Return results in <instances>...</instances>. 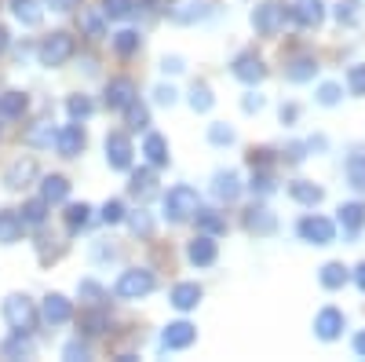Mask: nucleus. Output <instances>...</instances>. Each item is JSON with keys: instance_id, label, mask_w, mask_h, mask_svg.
Returning <instances> with one entry per match:
<instances>
[{"instance_id": "obj_22", "label": "nucleus", "mask_w": 365, "mask_h": 362, "mask_svg": "<svg viewBox=\"0 0 365 362\" xmlns=\"http://www.w3.org/2000/svg\"><path fill=\"white\" fill-rule=\"evenodd\" d=\"M143 158L150 161V169H168L172 154H168V139L161 132H146L143 139Z\"/></svg>"}, {"instance_id": "obj_29", "label": "nucleus", "mask_w": 365, "mask_h": 362, "mask_svg": "<svg viewBox=\"0 0 365 362\" xmlns=\"http://www.w3.org/2000/svg\"><path fill=\"white\" fill-rule=\"evenodd\" d=\"M194 223H197L201 234H212V238L227 234V216L220 213V208H197V213H194Z\"/></svg>"}, {"instance_id": "obj_12", "label": "nucleus", "mask_w": 365, "mask_h": 362, "mask_svg": "<svg viewBox=\"0 0 365 362\" xmlns=\"http://www.w3.org/2000/svg\"><path fill=\"white\" fill-rule=\"evenodd\" d=\"M135 96H139V88H135L132 77H110V81H106V92H103V103H106L110 110H125Z\"/></svg>"}, {"instance_id": "obj_54", "label": "nucleus", "mask_w": 365, "mask_h": 362, "mask_svg": "<svg viewBox=\"0 0 365 362\" xmlns=\"http://www.w3.org/2000/svg\"><path fill=\"white\" fill-rule=\"evenodd\" d=\"M285 161H289V165L307 161V143H289V146H285Z\"/></svg>"}, {"instance_id": "obj_61", "label": "nucleus", "mask_w": 365, "mask_h": 362, "mask_svg": "<svg viewBox=\"0 0 365 362\" xmlns=\"http://www.w3.org/2000/svg\"><path fill=\"white\" fill-rule=\"evenodd\" d=\"M351 348H354V355H358V358H365V329H361V333H354Z\"/></svg>"}, {"instance_id": "obj_37", "label": "nucleus", "mask_w": 365, "mask_h": 362, "mask_svg": "<svg viewBox=\"0 0 365 362\" xmlns=\"http://www.w3.org/2000/svg\"><path fill=\"white\" fill-rule=\"evenodd\" d=\"M110 41H113V51H117L120 59H132V55L143 48V37L135 34V29H120V34H113Z\"/></svg>"}, {"instance_id": "obj_35", "label": "nucleus", "mask_w": 365, "mask_h": 362, "mask_svg": "<svg viewBox=\"0 0 365 362\" xmlns=\"http://www.w3.org/2000/svg\"><path fill=\"white\" fill-rule=\"evenodd\" d=\"M48 201L44 198H29V201H22V208H19V216H22V223L26 227H41L44 220H48Z\"/></svg>"}, {"instance_id": "obj_26", "label": "nucleus", "mask_w": 365, "mask_h": 362, "mask_svg": "<svg viewBox=\"0 0 365 362\" xmlns=\"http://www.w3.org/2000/svg\"><path fill=\"white\" fill-rule=\"evenodd\" d=\"M26 234V223L15 208H0V246H15Z\"/></svg>"}, {"instance_id": "obj_3", "label": "nucleus", "mask_w": 365, "mask_h": 362, "mask_svg": "<svg viewBox=\"0 0 365 362\" xmlns=\"http://www.w3.org/2000/svg\"><path fill=\"white\" fill-rule=\"evenodd\" d=\"M73 55H77V41L66 34V29H55V34H48V37L37 44V63L48 66V70L66 66Z\"/></svg>"}, {"instance_id": "obj_40", "label": "nucleus", "mask_w": 365, "mask_h": 362, "mask_svg": "<svg viewBox=\"0 0 365 362\" xmlns=\"http://www.w3.org/2000/svg\"><path fill=\"white\" fill-rule=\"evenodd\" d=\"M212 106H216L212 88H208L205 81H194V84H190V110H194V114H208Z\"/></svg>"}, {"instance_id": "obj_10", "label": "nucleus", "mask_w": 365, "mask_h": 362, "mask_svg": "<svg viewBox=\"0 0 365 362\" xmlns=\"http://www.w3.org/2000/svg\"><path fill=\"white\" fill-rule=\"evenodd\" d=\"M230 74H234L241 84H252V88H256V84L267 77V66H263V59H259L256 51H241V55H234Z\"/></svg>"}, {"instance_id": "obj_56", "label": "nucleus", "mask_w": 365, "mask_h": 362, "mask_svg": "<svg viewBox=\"0 0 365 362\" xmlns=\"http://www.w3.org/2000/svg\"><path fill=\"white\" fill-rule=\"evenodd\" d=\"M278 117H282V125H296V121H299V106L296 103H282Z\"/></svg>"}, {"instance_id": "obj_9", "label": "nucleus", "mask_w": 365, "mask_h": 362, "mask_svg": "<svg viewBox=\"0 0 365 362\" xmlns=\"http://www.w3.org/2000/svg\"><path fill=\"white\" fill-rule=\"evenodd\" d=\"M84 146H88V136L81 129V121H70V125L55 129V150H58V158H77V154H84Z\"/></svg>"}, {"instance_id": "obj_51", "label": "nucleus", "mask_w": 365, "mask_h": 362, "mask_svg": "<svg viewBox=\"0 0 365 362\" xmlns=\"http://www.w3.org/2000/svg\"><path fill=\"white\" fill-rule=\"evenodd\" d=\"M340 96H344V88H340V84H332V81H325V84L318 88V103H322V106H336Z\"/></svg>"}, {"instance_id": "obj_53", "label": "nucleus", "mask_w": 365, "mask_h": 362, "mask_svg": "<svg viewBox=\"0 0 365 362\" xmlns=\"http://www.w3.org/2000/svg\"><path fill=\"white\" fill-rule=\"evenodd\" d=\"M347 88H351L354 96H365V63H358V66L347 70Z\"/></svg>"}, {"instance_id": "obj_13", "label": "nucleus", "mask_w": 365, "mask_h": 362, "mask_svg": "<svg viewBox=\"0 0 365 362\" xmlns=\"http://www.w3.org/2000/svg\"><path fill=\"white\" fill-rule=\"evenodd\" d=\"M347 329V318H344V311L340 308H322L318 315H314V337L318 341H336L340 333Z\"/></svg>"}, {"instance_id": "obj_11", "label": "nucleus", "mask_w": 365, "mask_h": 362, "mask_svg": "<svg viewBox=\"0 0 365 362\" xmlns=\"http://www.w3.org/2000/svg\"><path fill=\"white\" fill-rule=\"evenodd\" d=\"M77 326H81V337H103V333H110V326H113V318H110V311L103 308V304H88L84 311H81V318H77Z\"/></svg>"}, {"instance_id": "obj_62", "label": "nucleus", "mask_w": 365, "mask_h": 362, "mask_svg": "<svg viewBox=\"0 0 365 362\" xmlns=\"http://www.w3.org/2000/svg\"><path fill=\"white\" fill-rule=\"evenodd\" d=\"M354 286H358V289L365 293V260H361V263L354 267Z\"/></svg>"}, {"instance_id": "obj_16", "label": "nucleus", "mask_w": 365, "mask_h": 362, "mask_svg": "<svg viewBox=\"0 0 365 362\" xmlns=\"http://www.w3.org/2000/svg\"><path fill=\"white\" fill-rule=\"evenodd\" d=\"M41 318L48 326H66L73 318V300L63 296V293H48L44 296V304H41Z\"/></svg>"}, {"instance_id": "obj_49", "label": "nucleus", "mask_w": 365, "mask_h": 362, "mask_svg": "<svg viewBox=\"0 0 365 362\" xmlns=\"http://www.w3.org/2000/svg\"><path fill=\"white\" fill-rule=\"evenodd\" d=\"M237 136H234V129L230 125H223V121H216V125H208V143L212 146H230Z\"/></svg>"}, {"instance_id": "obj_42", "label": "nucleus", "mask_w": 365, "mask_h": 362, "mask_svg": "<svg viewBox=\"0 0 365 362\" xmlns=\"http://www.w3.org/2000/svg\"><path fill=\"white\" fill-rule=\"evenodd\" d=\"M249 191H252L256 198H267V194L278 191V179H274V169H252V183H249Z\"/></svg>"}, {"instance_id": "obj_36", "label": "nucleus", "mask_w": 365, "mask_h": 362, "mask_svg": "<svg viewBox=\"0 0 365 362\" xmlns=\"http://www.w3.org/2000/svg\"><path fill=\"white\" fill-rule=\"evenodd\" d=\"M332 15H336V22H340L344 29L361 26V0H340V4L332 8Z\"/></svg>"}, {"instance_id": "obj_45", "label": "nucleus", "mask_w": 365, "mask_h": 362, "mask_svg": "<svg viewBox=\"0 0 365 362\" xmlns=\"http://www.w3.org/2000/svg\"><path fill=\"white\" fill-rule=\"evenodd\" d=\"M77 296L84 300V304H103V300H106L110 293H106L96 278H81V282H77Z\"/></svg>"}, {"instance_id": "obj_4", "label": "nucleus", "mask_w": 365, "mask_h": 362, "mask_svg": "<svg viewBox=\"0 0 365 362\" xmlns=\"http://www.w3.org/2000/svg\"><path fill=\"white\" fill-rule=\"evenodd\" d=\"M154 289H158V275L150 267H128V271H120V278L113 282L117 300H143Z\"/></svg>"}, {"instance_id": "obj_58", "label": "nucleus", "mask_w": 365, "mask_h": 362, "mask_svg": "<svg viewBox=\"0 0 365 362\" xmlns=\"http://www.w3.org/2000/svg\"><path fill=\"white\" fill-rule=\"evenodd\" d=\"M241 110H245V114H259V110H263V96L249 92L245 99H241Z\"/></svg>"}, {"instance_id": "obj_47", "label": "nucleus", "mask_w": 365, "mask_h": 362, "mask_svg": "<svg viewBox=\"0 0 365 362\" xmlns=\"http://www.w3.org/2000/svg\"><path fill=\"white\" fill-rule=\"evenodd\" d=\"M66 114H70V121H88L91 114H96V103H91L88 96H70L66 99Z\"/></svg>"}, {"instance_id": "obj_63", "label": "nucleus", "mask_w": 365, "mask_h": 362, "mask_svg": "<svg viewBox=\"0 0 365 362\" xmlns=\"http://www.w3.org/2000/svg\"><path fill=\"white\" fill-rule=\"evenodd\" d=\"M8 48H11V34H8V29H4V26H0V55H4Z\"/></svg>"}, {"instance_id": "obj_7", "label": "nucleus", "mask_w": 365, "mask_h": 362, "mask_svg": "<svg viewBox=\"0 0 365 362\" xmlns=\"http://www.w3.org/2000/svg\"><path fill=\"white\" fill-rule=\"evenodd\" d=\"M194 341H197V326L187 322V318H179V322H168V326L161 329L158 348H161V351H187Z\"/></svg>"}, {"instance_id": "obj_25", "label": "nucleus", "mask_w": 365, "mask_h": 362, "mask_svg": "<svg viewBox=\"0 0 365 362\" xmlns=\"http://www.w3.org/2000/svg\"><path fill=\"white\" fill-rule=\"evenodd\" d=\"M318 70H322V66H318L314 55H296V59H289V63H285V81H292V84L314 81Z\"/></svg>"}, {"instance_id": "obj_15", "label": "nucleus", "mask_w": 365, "mask_h": 362, "mask_svg": "<svg viewBox=\"0 0 365 362\" xmlns=\"http://www.w3.org/2000/svg\"><path fill=\"white\" fill-rule=\"evenodd\" d=\"M187 260H190L194 267H212V263L220 260V246H216V238L197 231V238H190V241H187Z\"/></svg>"}, {"instance_id": "obj_52", "label": "nucleus", "mask_w": 365, "mask_h": 362, "mask_svg": "<svg viewBox=\"0 0 365 362\" xmlns=\"http://www.w3.org/2000/svg\"><path fill=\"white\" fill-rule=\"evenodd\" d=\"M245 161H249V169H270V165H274V150H267V146L256 150V146H252Z\"/></svg>"}, {"instance_id": "obj_30", "label": "nucleus", "mask_w": 365, "mask_h": 362, "mask_svg": "<svg viewBox=\"0 0 365 362\" xmlns=\"http://www.w3.org/2000/svg\"><path fill=\"white\" fill-rule=\"evenodd\" d=\"M318 282H322V289L336 293V289H344V286L351 282V271H347L340 260H332V263H325V267L318 271Z\"/></svg>"}, {"instance_id": "obj_32", "label": "nucleus", "mask_w": 365, "mask_h": 362, "mask_svg": "<svg viewBox=\"0 0 365 362\" xmlns=\"http://www.w3.org/2000/svg\"><path fill=\"white\" fill-rule=\"evenodd\" d=\"M344 172H347V183H351L354 191L365 194V146H354V150H351Z\"/></svg>"}, {"instance_id": "obj_17", "label": "nucleus", "mask_w": 365, "mask_h": 362, "mask_svg": "<svg viewBox=\"0 0 365 362\" xmlns=\"http://www.w3.org/2000/svg\"><path fill=\"white\" fill-rule=\"evenodd\" d=\"M289 19L299 29H318L325 22V4H322V0H296V4L289 8Z\"/></svg>"}, {"instance_id": "obj_6", "label": "nucleus", "mask_w": 365, "mask_h": 362, "mask_svg": "<svg viewBox=\"0 0 365 362\" xmlns=\"http://www.w3.org/2000/svg\"><path fill=\"white\" fill-rule=\"evenodd\" d=\"M296 234L303 241H311V246H332V241H336V223H332L329 216L307 213V216L296 223Z\"/></svg>"}, {"instance_id": "obj_46", "label": "nucleus", "mask_w": 365, "mask_h": 362, "mask_svg": "<svg viewBox=\"0 0 365 362\" xmlns=\"http://www.w3.org/2000/svg\"><path fill=\"white\" fill-rule=\"evenodd\" d=\"M132 11H135V0H103V19L125 22Z\"/></svg>"}, {"instance_id": "obj_19", "label": "nucleus", "mask_w": 365, "mask_h": 362, "mask_svg": "<svg viewBox=\"0 0 365 362\" xmlns=\"http://www.w3.org/2000/svg\"><path fill=\"white\" fill-rule=\"evenodd\" d=\"M29 179H37V161L34 158H19L4 169V187L8 191H22L29 187Z\"/></svg>"}, {"instance_id": "obj_23", "label": "nucleus", "mask_w": 365, "mask_h": 362, "mask_svg": "<svg viewBox=\"0 0 365 362\" xmlns=\"http://www.w3.org/2000/svg\"><path fill=\"white\" fill-rule=\"evenodd\" d=\"M201 286L197 282H175L172 286V293H168V304L175 308V311H194L197 304H201Z\"/></svg>"}, {"instance_id": "obj_50", "label": "nucleus", "mask_w": 365, "mask_h": 362, "mask_svg": "<svg viewBox=\"0 0 365 362\" xmlns=\"http://www.w3.org/2000/svg\"><path fill=\"white\" fill-rule=\"evenodd\" d=\"M99 220L103 223H120V220H125V201H120V198H110L106 205H103V213H99Z\"/></svg>"}, {"instance_id": "obj_59", "label": "nucleus", "mask_w": 365, "mask_h": 362, "mask_svg": "<svg viewBox=\"0 0 365 362\" xmlns=\"http://www.w3.org/2000/svg\"><path fill=\"white\" fill-rule=\"evenodd\" d=\"M161 70H165V74H182L187 66H182L179 55H165V59H161Z\"/></svg>"}, {"instance_id": "obj_43", "label": "nucleus", "mask_w": 365, "mask_h": 362, "mask_svg": "<svg viewBox=\"0 0 365 362\" xmlns=\"http://www.w3.org/2000/svg\"><path fill=\"white\" fill-rule=\"evenodd\" d=\"M81 29L88 41H103L106 37V22H103V11H81Z\"/></svg>"}, {"instance_id": "obj_48", "label": "nucleus", "mask_w": 365, "mask_h": 362, "mask_svg": "<svg viewBox=\"0 0 365 362\" xmlns=\"http://www.w3.org/2000/svg\"><path fill=\"white\" fill-rule=\"evenodd\" d=\"M63 358H70V362H84V358H91V344H88V337H73V341L63 348Z\"/></svg>"}, {"instance_id": "obj_39", "label": "nucleus", "mask_w": 365, "mask_h": 362, "mask_svg": "<svg viewBox=\"0 0 365 362\" xmlns=\"http://www.w3.org/2000/svg\"><path fill=\"white\" fill-rule=\"evenodd\" d=\"M154 183H158L154 169H135L132 179H128V191H132L135 198H150V194H154Z\"/></svg>"}, {"instance_id": "obj_2", "label": "nucleus", "mask_w": 365, "mask_h": 362, "mask_svg": "<svg viewBox=\"0 0 365 362\" xmlns=\"http://www.w3.org/2000/svg\"><path fill=\"white\" fill-rule=\"evenodd\" d=\"M161 208H165V220L168 223H187V220H194V213L201 208V194L190 183H175L161 198Z\"/></svg>"}, {"instance_id": "obj_34", "label": "nucleus", "mask_w": 365, "mask_h": 362, "mask_svg": "<svg viewBox=\"0 0 365 362\" xmlns=\"http://www.w3.org/2000/svg\"><path fill=\"white\" fill-rule=\"evenodd\" d=\"M22 143H26V146H37V150L51 146V143H55V129H51V121H37V125H29V129L22 132Z\"/></svg>"}, {"instance_id": "obj_60", "label": "nucleus", "mask_w": 365, "mask_h": 362, "mask_svg": "<svg viewBox=\"0 0 365 362\" xmlns=\"http://www.w3.org/2000/svg\"><path fill=\"white\" fill-rule=\"evenodd\" d=\"M91 256H96V260H113V256H117V249H113V246H103V241H99V246L91 249Z\"/></svg>"}, {"instance_id": "obj_28", "label": "nucleus", "mask_w": 365, "mask_h": 362, "mask_svg": "<svg viewBox=\"0 0 365 362\" xmlns=\"http://www.w3.org/2000/svg\"><path fill=\"white\" fill-rule=\"evenodd\" d=\"M41 198H44L48 205H66V198H70V179H66V176H44V179H41Z\"/></svg>"}, {"instance_id": "obj_31", "label": "nucleus", "mask_w": 365, "mask_h": 362, "mask_svg": "<svg viewBox=\"0 0 365 362\" xmlns=\"http://www.w3.org/2000/svg\"><path fill=\"white\" fill-rule=\"evenodd\" d=\"M26 110H29V96L26 92H15V88H11V92L0 96V117H4V121H22Z\"/></svg>"}, {"instance_id": "obj_57", "label": "nucleus", "mask_w": 365, "mask_h": 362, "mask_svg": "<svg viewBox=\"0 0 365 362\" xmlns=\"http://www.w3.org/2000/svg\"><path fill=\"white\" fill-rule=\"evenodd\" d=\"M81 4V0H44V8H51V11H58V15H66V11H73Z\"/></svg>"}, {"instance_id": "obj_38", "label": "nucleus", "mask_w": 365, "mask_h": 362, "mask_svg": "<svg viewBox=\"0 0 365 362\" xmlns=\"http://www.w3.org/2000/svg\"><path fill=\"white\" fill-rule=\"evenodd\" d=\"M125 125L132 132H146L150 129V110H146V103H139V96L125 106Z\"/></svg>"}, {"instance_id": "obj_8", "label": "nucleus", "mask_w": 365, "mask_h": 362, "mask_svg": "<svg viewBox=\"0 0 365 362\" xmlns=\"http://www.w3.org/2000/svg\"><path fill=\"white\" fill-rule=\"evenodd\" d=\"M103 146H106V165H110L113 172H128V169H132L135 150H132V139H128V132H110Z\"/></svg>"}, {"instance_id": "obj_27", "label": "nucleus", "mask_w": 365, "mask_h": 362, "mask_svg": "<svg viewBox=\"0 0 365 362\" xmlns=\"http://www.w3.org/2000/svg\"><path fill=\"white\" fill-rule=\"evenodd\" d=\"M289 198H292L296 205H307V208H314V205H322L325 191H322L318 183H311V179H292V183H289Z\"/></svg>"}, {"instance_id": "obj_21", "label": "nucleus", "mask_w": 365, "mask_h": 362, "mask_svg": "<svg viewBox=\"0 0 365 362\" xmlns=\"http://www.w3.org/2000/svg\"><path fill=\"white\" fill-rule=\"evenodd\" d=\"M8 8H11L15 22L26 26V29H34V26L44 22V0H8Z\"/></svg>"}, {"instance_id": "obj_55", "label": "nucleus", "mask_w": 365, "mask_h": 362, "mask_svg": "<svg viewBox=\"0 0 365 362\" xmlns=\"http://www.w3.org/2000/svg\"><path fill=\"white\" fill-rule=\"evenodd\" d=\"M175 96H179V92H175L172 84H158V88H154V103H161V106H172Z\"/></svg>"}, {"instance_id": "obj_5", "label": "nucleus", "mask_w": 365, "mask_h": 362, "mask_svg": "<svg viewBox=\"0 0 365 362\" xmlns=\"http://www.w3.org/2000/svg\"><path fill=\"white\" fill-rule=\"evenodd\" d=\"M285 22H289V4H282V0H263L252 11V29L259 37H278Z\"/></svg>"}, {"instance_id": "obj_41", "label": "nucleus", "mask_w": 365, "mask_h": 362, "mask_svg": "<svg viewBox=\"0 0 365 362\" xmlns=\"http://www.w3.org/2000/svg\"><path fill=\"white\" fill-rule=\"evenodd\" d=\"M66 231L70 234H77V231H84L88 223H91V205L88 201H81V205H66Z\"/></svg>"}, {"instance_id": "obj_33", "label": "nucleus", "mask_w": 365, "mask_h": 362, "mask_svg": "<svg viewBox=\"0 0 365 362\" xmlns=\"http://www.w3.org/2000/svg\"><path fill=\"white\" fill-rule=\"evenodd\" d=\"M0 358H34L29 333H11L8 341H0Z\"/></svg>"}, {"instance_id": "obj_24", "label": "nucleus", "mask_w": 365, "mask_h": 362, "mask_svg": "<svg viewBox=\"0 0 365 362\" xmlns=\"http://www.w3.org/2000/svg\"><path fill=\"white\" fill-rule=\"evenodd\" d=\"M212 194H216L220 201H237L241 198V179L234 169H220L216 176H212Z\"/></svg>"}, {"instance_id": "obj_14", "label": "nucleus", "mask_w": 365, "mask_h": 362, "mask_svg": "<svg viewBox=\"0 0 365 362\" xmlns=\"http://www.w3.org/2000/svg\"><path fill=\"white\" fill-rule=\"evenodd\" d=\"M165 15L175 26H190V22L208 19V4H205V0H172V4H165Z\"/></svg>"}, {"instance_id": "obj_44", "label": "nucleus", "mask_w": 365, "mask_h": 362, "mask_svg": "<svg viewBox=\"0 0 365 362\" xmlns=\"http://www.w3.org/2000/svg\"><path fill=\"white\" fill-rule=\"evenodd\" d=\"M125 220H128V227H132V234H135V238H154V220H150V213H146V208H135V213H125Z\"/></svg>"}, {"instance_id": "obj_1", "label": "nucleus", "mask_w": 365, "mask_h": 362, "mask_svg": "<svg viewBox=\"0 0 365 362\" xmlns=\"http://www.w3.org/2000/svg\"><path fill=\"white\" fill-rule=\"evenodd\" d=\"M4 322H8L11 333H29L34 337V329L41 326V308L26 293H11L4 300Z\"/></svg>"}, {"instance_id": "obj_18", "label": "nucleus", "mask_w": 365, "mask_h": 362, "mask_svg": "<svg viewBox=\"0 0 365 362\" xmlns=\"http://www.w3.org/2000/svg\"><path fill=\"white\" fill-rule=\"evenodd\" d=\"M241 223H245V231H249V234H256V238H270L274 231H278V216H274L270 208H263V205L245 208Z\"/></svg>"}, {"instance_id": "obj_20", "label": "nucleus", "mask_w": 365, "mask_h": 362, "mask_svg": "<svg viewBox=\"0 0 365 362\" xmlns=\"http://www.w3.org/2000/svg\"><path fill=\"white\" fill-rule=\"evenodd\" d=\"M336 220H340V227H344V234H347V241H354L358 234H361V227H365V201H344L340 208H336Z\"/></svg>"}]
</instances>
